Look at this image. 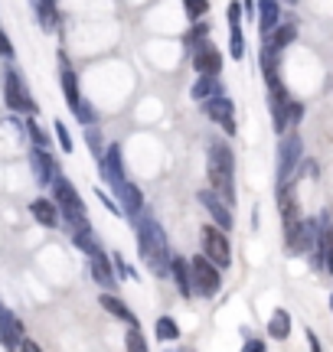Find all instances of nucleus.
Here are the masks:
<instances>
[{
    "instance_id": "obj_1",
    "label": "nucleus",
    "mask_w": 333,
    "mask_h": 352,
    "mask_svg": "<svg viewBox=\"0 0 333 352\" xmlns=\"http://www.w3.org/2000/svg\"><path fill=\"white\" fill-rule=\"evenodd\" d=\"M138 245H141V258L151 264V271H154L157 277L170 274L173 252H170V241H166L164 228L157 226L154 219H141V222H138Z\"/></svg>"
},
{
    "instance_id": "obj_37",
    "label": "nucleus",
    "mask_w": 333,
    "mask_h": 352,
    "mask_svg": "<svg viewBox=\"0 0 333 352\" xmlns=\"http://www.w3.org/2000/svg\"><path fill=\"white\" fill-rule=\"evenodd\" d=\"M308 342H310V349H321V340H317V336H314L310 329H308Z\"/></svg>"
},
{
    "instance_id": "obj_35",
    "label": "nucleus",
    "mask_w": 333,
    "mask_h": 352,
    "mask_svg": "<svg viewBox=\"0 0 333 352\" xmlns=\"http://www.w3.org/2000/svg\"><path fill=\"white\" fill-rule=\"evenodd\" d=\"M0 56H3V59H10L13 56V43H10V36H7L3 30H0Z\"/></svg>"
},
{
    "instance_id": "obj_18",
    "label": "nucleus",
    "mask_w": 333,
    "mask_h": 352,
    "mask_svg": "<svg viewBox=\"0 0 333 352\" xmlns=\"http://www.w3.org/2000/svg\"><path fill=\"white\" fill-rule=\"evenodd\" d=\"M92 277H95V284H102L105 290H115V284H118L115 271H111V261H108L102 252L92 258Z\"/></svg>"
},
{
    "instance_id": "obj_30",
    "label": "nucleus",
    "mask_w": 333,
    "mask_h": 352,
    "mask_svg": "<svg viewBox=\"0 0 333 352\" xmlns=\"http://www.w3.org/2000/svg\"><path fill=\"white\" fill-rule=\"evenodd\" d=\"M183 7H186V16L196 23V20H203V16H206V10H209V0H183Z\"/></svg>"
},
{
    "instance_id": "obj_39",
    "label": "nucleus",
    "mask_w": 333,
    "mask_h": 352,
    "mask_svg": "<svg viewBox=\"0 0 333 352\" xmlns=\"http://www.w3.org/2000/svg\"><path fill=\"white\" fill-rule=\"evenodd\" d=\"M330 307H333V297H330Z\"/></svg>"
},
{
    "instance_id": "obj_22",
    "label": "nucleus",
    "mask_w": 333,
    "mask_h": 352,
    "mask_svg": "<svg viewBox=\"0 0 333 352\" xmlns=\"http://www.w3.org/2000/svg\"><path fill=\"white\" fill-rule=\"evenodd\" d=\"M216 95H222V85H219V76H200L196 78V85H193V98L200 101H209L216 98Z\"/></svg>"
},
{
    "instance_id": "obj_10",
    "label": "nucleus",
    "mask_w": 333,
    "mask_h": 352,
    "mask_svg": "<svg viewBox=\"0 0 333 352\" xmlns=\"http://www.w3.org/2000/svg\"><path fill=\"white\" fill-rule=\"evenodd\" d=\"M59 82H63V91H65V104L72 108V114L82 111V91H78V78H76V69L69 65L65 56H59Z\"/></svg>"
},
{
    "instance_id": "obj_17",
    "label": "nucleus",
    "mask_w": 333,
    "mask_h": 352,
    "mask_svg": "<svg viewBox=\"0 0 333 352\" xmlns=\"http://www.w3.org/2000/svg\"><path fill=\"white\" fill-rule=\"evenodd\" d=\"M98 307H105V310H108L111 316H118V320H125L128 327H138V316L131 314V310H128V303H125V300H118V297L111 294V290L98 297Z\"/></svg>"
},
{
    "instance_id": "obj_8",
    "label": "nucleus",
    "mask_w": 333,
    "mask_h": 352,
    "mask_svg": "<svg viewBox=\"0 0 333 352\" xmlns=\"http://www.w3.org/2000/svg\"><path fill=\"white\" fill-rule=\"evenodd\" d=\"M200 202H203V209L209 215H213V222L222 228H232V202L222 196V192H216V189H200Z\"/></svg>"
},
{
    "instance_id": "obj_38",
    "label": "nucleus",
    "mask_w": 333,
    "mask_h": 352,
    "mask_svg": "<svg viewBox=\"0 0 333 352\" xmlns=\"http://www.w3.org/2000/svg\"><path fill=\"white\" fill-rule=\"evenodd\" d=\"M245 10H252V13H255V0H245Z\"/></svg>"
},
{
    "instance_id": "obj_13",
    "label": "nucleus",
    "mask_w": 333,
    "mask_h": 352,
    "mask_svg": "<svg viewBox=\"0 0 333 352\" xmlns=\"http://www.w3.org/2000/svg\"><path fill=\"white\" fill-rule=\"evenodd\" d=\"M20 340H23V323L7 307H0V346L3 349H20Z\"/></svg>"
},
{
    "instance_id": "obj_16",
    "label": "nucleus",
    "mask_w": 333,
    "mask_h": 352,
    "mask_svg": "<svg viewBox=\"0 0 333 352\" xmlns=\"http://www.w3.org/2000/svg\"><path fill=\"white\" fill-rule=\"evenodd\" d=\"M30 212H33V219H36L39 226L46 228H56L59 226V206H56V199H33L30 202Z\"/></svg>"
},
{
    "instance_id": "obj_32",
    "label": "nucleus",
    "mask_w": 333,
    "mask_h": 352,
    "mask_svg": "<svg viewBox=\"0 0 333 352\" xmlns=\"http://www.w3.org/2000/svg\"><path fill=\"white\" fill-rule=\"evenodd\" d=\"M56 138H59V144H63L65 153H72V134H69V127H65L63 121H56Z\"/></svg>"
},
{
    "instance_id": "obj_5",
    "label": "nucleus",
    "mask_w": 333,
    "mask_h": 352,
    "mask_svg": "<svg viewBox=\"0 0 333 352\" xmlns=\"http://www.w3.org/2000/svg\"><path fill=\"white\" fill-rule=\"evenodd\" d=\"M203 254L216 267H229L232 264V245L222 226H203Z\"/></svg>"
},
{
    "instance_id": "obj_4",
    "label": "nucleus",
    "mask_w": 333,
    "mask_h": 352,
    "mask_svg": "<svg viewBox=\"0 0 333 352\" xmlns=\"http://www.w3.org/2000/svg\"><path fill=\"white\" fill-rule=\"evenodd\" d=\"M190 274H193V294H200V297H216L219 287H222L219 267L209 261L206 254H200V258L190 261Z\"/></svg>"
},
{
    "instance_id": "obj_3",
    "label": "nucleus",
    "mask_w": 333,
    "mask_h": 352,
    "mask_svg": "<svg viewBox=\"0 0 333 352\" xmlns=\"http://www.w3.org/2000/svg\"><path fill=\"white\" fill-rule=\"evenodd\" d=\"M3 101H7V108H10V111L36 114V101L30 98V88H26L23 76H20L13 65L3 69Z\"/></svg>"
},
{
    "instance_id": "obj_34",
    "label": "nucleus",
    "mask_w": 333,
    "mask_h": 352,
    "mask_svg": "<svg viewBox=\"0 0 333 352\" xmlns=\"http://www.w3.org/2000/svg\"><path fill=\"white\" fill-rule=\"evenodd\" d=\"M128 349H134V352L147 349V342H144V336H141V329L138 327H131V333H128Z\"/></svg>"
},
{
    "instance_id": "obj_33",
    "label": "nucleus",
    "mask_w": 333,
    "mask_h": 352,
    "mask_svg": "<svg viewBox=\"0 0 333 352\" xmlns=\"http://www.w3.org/2000/svg\"><path fill=\"white\" fill-rule=\"evenodd\" d=\"M89 147H92V157H95V160H102V153H105L102 134H95V127H92V124H89Z\"/></svg>"
},
{
    "instance_id": "obj_28",
    "label": "nucleus",
    "mask_w": 333,
    "mask_h": 352,
    "mask_svg": "<svg viewBox=\"0 0 333 352\" xmlns=\"http://www.w3.org/2000/svg\"><path fill=\"white\" fill-rule=\"evenodd\" d=\"M157 336L164 342H173L180 336V327H177V320H170V316H160L157 320Z\"/></svg>"
},
{
    "instance_id": "obj_19",
    "label": "nucleus",
    "mask_w": 333,
    "mask_h": 352,
    "mask_svg": "<svg viewBox=\"0 0 333 352\" xmlns=\"http://www.w3.org/2000/svg\"><path fill=\"white\" fill-rule=\"evenodd\" d=\"M170 274H173V280H177V290L183 294V297H193V274H190V264L183 261V258H177L173 254V261H170Z\"/></svg>"
},
{
    "instance_id": "obj_36",
    "label": "nucleus",
    "mask_w": 333,
    "mask_h": 352,
    "mask_svg": "<svg viewBox=\"0 0 333 352\" xmlns=\"http://www.w3.org/2000/svg\"><path fill=\"white\" fill-rule=\"evenodd\" d=\"M261 349H265L261 340H245V352H261Z\"/></svg>"
},
{
    "instance_id": "obj_31",
    "label": "nucleus",
    "mask_w": 333,
    "mask_h": 352,
    "mask_svg": "<svg viewBox=\"0 0 333 352\" xmlns=\"http://www.w3.org/2000/svg\"><path fill=\"white\" fill-rule=\"evenodd\" d=\"M206 33H209V26L196 20V26H193L190 33H186V46H190V50H196V46H200V43L206 39Z\"/></svg>"
},
{
    "instance_id": "obj_25",
    "label": "nucleus",
    "mask_w": 333,
    "mask_h": 352,
    "mask_svg": "<svg viewBox=\"0 0 333 352\" xmlns=\"http://www.w3.org/2000/svg\"><path fill=\"white\" fill-rule=\"evenodd\" d=\"M288 333H291V314H288V310H278L268 323V336L271 340H284Z\"/></svg>"
},
{
    "instance_id": "obj_24",
    "label": "nucleus",
    "mask_w": 333,
    "mask_h": 352,
    "mask_svg": "<svg viewBox=\"0 0 333 352\" xmlns=\"http://www.w3.org/2000/svg\"><path fill=\"white\" fill-rule=\"evenodd\" d=\"M321 222V264L333 274V228L327 226V219H317Z\"/></svg>"
},
{
    "instance_id": "obj_29",
    "label": "nucleus",
    "mask_w": 333,
    "mask_h": 352,
    "mask_svg": "<svg viewBox=\"0 0 333 352\" xmlns=\"http://www.w3.org/2000/svg\"><path fill=\"white\" fill-rule=\"evenodd\" d=\"M26 134L33 138V144H36V147H46V151H50V134H46V131H43V127H39L33 118L26 121Z\"/></svg>"
},
{
    "instance_id": "obj_7",
    "label": "nucleus",
    "mask_w": 333,
    "mask_h": 352,
    "mask_svg": "<svg viewBox=\"0 0 333 352\" xmlns=\"http://www.w3.org/2000/svg\"><path fill=\"white\" fill-rule=\"evenodd\" d=\"M301 153H304V140L297 138V134H288L281 140V147H278V186L291 183V173L301 164Z\"/></svg>"
},
{
    "instance_id": "obj_40",
    "label": "nucleus",
    "mask_w": 333,
    "mask_h": 352,
    "mask_svg": "<svg viewBox=\"0 0 333 352\" xmlns=\"http://www.w3.org/2000/svg\"><path fill=\"white\" fill-rule=\"evenodd\" d=\"M291 3H297V0H291Z\"/></svg>"
},
{
    "instance_id": "obj_21",
    "label": "nucleus",
    "mask_w": 333,
    "mask_h": 352,
    "mask_svg": "<svg viewBox=\"0 0 333 352\" xmlns=\"http://www.w3.org/2000/svg\"><path fill=\"white\" fill-rule=\"evenodd\" d=\"M301 118H304V104H301V101H288L284 111L275 114V131H278V134H281V131H291Z\"/></svg>"
},
{
    "instance_id": "obj_26",
    "label": "nucleus",
    "mask_w": 333,
    "mask_h": 352,
    "mask_svg": "<svg viewBox=\"0 0 333 352\" xmlns=\"http://www.w3.org/2000/svg\"><path fill=\"white\" fill-rule=\"evenodd\" d=\"M36 13H39V26L52 33L56 30V10H52V0H36Z\"/></svg>"
},
{
    "instance_id": "obj_14",
    "label": "nucleus",
    "mask_w": 333,
    "mask_h": 352,
    "mask_svg": "<svg viewBox=\"0 0 333 352\" xmlns=\"http://www.w3.org/2000/svg\"><path fill=\"white\" fill-rule=\"evenodd\" d=\"M30 166H33V173H36V183H43V186H52V179L59 176L56 160L46 153V147H33V151H30Z\"/></svg>"
},
{
    "instance_id": "obj_20",
    "label": "nucleus",
    "mask_w": 333,
    "mask_h": 352,
    "mask_svg": "<svg viewBox=\"0 0 333 352\" xmlns=\"http://www.w3.org/2000/svg\"><path fill=\"white\" fill-rule=\"evenodd\" d=\"M281 23V7H278V0H258V26L271 33L275 26Z\"/></svg>"
},
{
    "instance_id": "obj_11",
    "label": "nucleus",
    "mask_w": 333,
    "mask_h": 352,
    "mask_svg": "<svg viewBox=\"0 0 333 352\" xmlns=\"http://www.w3.org/2000/svg\"><path fill=\"white\" fill-rule=\"evenodd\" d=\"M98 166H102V176L105 183L115 189H121V183H125V170H121V147L118 144H111V147H105L102 160H98Z\"/></svg>"
},
{
    "instance_id": "obj_9",
    "label": "nucleus",
    "mask_w": 333,
    "mask_h": 352,
    "mask_svg": "<svg viewBox=\"0 0 333 352\" xmlns=\"http://www.w3.org/2000/svg\"><path fill=\"white\" fill-rule=\"evenodd\" d=\"M203 111L216 121L226 134H235V121H232V114H235V108H232V98H226V95H216V98H209V101H203Z\"/></svg>"
},
{
    "instance_id": "obj_27",
    "label": "nucleus",
    "mask_w": 333,
    "mask_h": 352,
    "mask_svg": "<svg viewBox=\"0 0 333 352\" xmlns=\"http://www.w3.org/2000/svg\"><path fill=\"white\" fill-rule=\"evenodd\" d=\"M229 30H232V46H229V56H232V59H242V56H245V39H242V26H239V20H232Z\"/></svg>"
},
{
    "instance_id": "obj_6",
    "label": "nucleus",
    "mask_w": 333,
    "mask_h": 352,
    "mask_svg": "<svg viewBox=\"0 0 333 352\" xmlns=\"http://www.w3.org/2000/svg\"><path fill=\"white\" fill-rule=\"evenodd\" d=\"M52 199H56V206H59L63 219H78V215H85V202H82V196H78V189L72 186L63 173L52 179Z\"/></svg>"
},
{
    "instance_id": "obj_12",
    "label": "nucleus",
    "mask_w": 333,
    "mask_h": 352,
    "mask_svg": "<svg viewBox=\"0 0 333 352\" xmlns=\"http://www.w3.org/2000/svg\"><path fill=\"white\" fill-rule=\"evenodd\" d=\"M193 69L200 76H219L222 72V52L216 46H209V43H200L196 52H193Z\"/></svg>"
},
{
    "instance_id": "obj_15",
    "label": "nucleus",
    "mask_w": 333,
    "mask_h": 352,
    "mask_svg": "<svg viewBox=\"0 0 333 352\" xmlns=\"http://www.w3.org/2000/svg\"><path fill=\"white\" fill-rule=\"evenodd\" d=\"M118 199L125 202V206H121V212H125V215H131V219H138V215H141L144 192L134 186V183H128V179H125V183H121V189H118Z\"/></svg>"
},
{
    "instance_id": "obj_2",
    "label": "nucleus",
    "mask_w": 333,
    "mask_h": 352,
    "mask_svg": "<svg viewBox=\"0 0 333 352\" xmlns=\"http://www.w3.org/2000/svg\"><path fill=\"white\" fill-rule=\"evenodd\" d=\"M209 186L222 192L229 202H235V183H232V173H235V164H232V151L226 144H213L209 147Z\"/></svg>"
},
{
    "instance_id": "obj_23",
    "label": "nucleus",
    "mask_w": 333,
    "mask_h": 352,
    "mask_svg": "<svg viewBox=\"0 0 333 352\" xmlns=\"http://www.w3.org/2000/svg\"><path fill=\"white\" fill-rule=\"evenodd\" d=\"M294 39H297V26L288 20V23H278V26H275V36L268 39V46H271L275 52H281L284 46H291Z\"/></svg>"
}]
</instances>
